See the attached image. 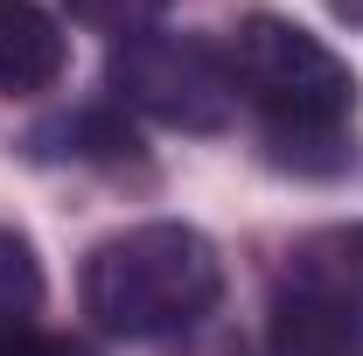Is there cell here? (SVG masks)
Here are the masks:
<instances>
[{
  "label": "cell",
  "instance_id": "cell-2",
  "mask_svg": "<svg viewBox=\"0 0 363 356\" xmlns=\"http://www.w3.org/2000/svg\"><path fill=\"white\" fill-rule=\"evenodd\" d=\"M77 301L105 335L161 343L196 328L224 301V259L196 223H133L91 245L77 272Z\"/></svg>",
  "mask_w": 363,
  "mask_h": 356
},
{
  "label": "cell",
  "instance_id": "cell-5",
  "mask_svg": "<svg viewBox=\"0 0 363 356\" xmlns=\"http://www.w3.org/2000/svg\"><path fill=\"white\" fill-rule=\"evenodd\" d=\"M70 43L35 0H0V98H35L63 77Z\"/></svg>",
  "mask_w": 363,
  "mask_h": 356
},
{
  "label": "cell",
  "instance_id": "cell-1",
  "mask_svg": "<svg viewBox=\"0 0 363 356\" xmlns=\"http://www.w3.org/2000/svg\"><path fill=\"white\" fill-rule=\"evenodd\" d=\"M230 91L238 105L259 112L266 147L279 168L294 175H335L350 168V119H357V77L335 49L308 35L286 14H252L238 21V35L224 49Z\"/></svg>",
  "mask_w": 363,
  "mask_h": 356
},
{
  "label": "cell",
  "instance_id": "cell-8",
  "mask_svg": "<svg viewBox=\"0 0 363 356\" xmlns=\"http://www.w3.org/2000/svg\"><path fill=\"white\" fill-rule=\"evenodd\" d=\"M0 356H98L77 335H49V328H0Z\"/></svg>",
  "mask_w": 363,
  "mask_h": 356
},
{
  "label": "cell",
  "instance_id": "cell-9",
  "mask_svg": "<svg viewBox=\"0 0 363 356\" xmlns=\"http://www.w3.org/2000/svg\"><path fill=\"white\" fill-rule=\"evenodd\" d=\"M279 356H363V335H301L279 343Z\"/></svg>",
  "mask_w": 363,
  "mask_h": 356
},
{
  "label": "cell",
  "instance_id": "cell-10",
  "mask_svg": "<svg viewBox=\"0 0 363 356\" xmlns=\"http://www.w3.org/2000/svg\"><path fill=\"white\" fill-rule=\"evenodd\" d=\"M328 14H335V21H350V28H363V0H328Z\"/></svg>",
  "mask_w": 363,
  "mask_h": 356
},
{
  "label": "cell",
  "instance_id": "cell-3",
  "mask_svg": "<svg viewBox=\"0 0 363 356\" xmlns=\"http://www.w3.org/2000/svg\"><path fill=\"white\" fill-rule=\"evenodd\" d=\"M105 84L119 105H133L175 133H224L230 112H238L224 49L203 43V35H175V28L126 35L105 63Z\"/></svg>",
  "mask_w": 363,
  "mask_h": 356
},
{
  "label": "cell",
  "instance_id": "cell-7",
  "mask_svg": "<svg viewBox=\"0 0 363 356\" xmlns=\"http://www.w3.org/2000/svg\"><path fill=\"white\" fill-rule=\"evenodd\" d=\"M70 7V21H84L98 35H147V28H161V14H168V0H63Z\"/></svg>",
  "mask_w": 363,
  "mask_h": 356
},
{
  "label": "cell",
  "instance_id": "cell-4",
  "mask_svg": "<svg viewBox=\"0 0 363 356\" xmlns=\"http://www.w3.org/2000/svg\"><path fill=\"white\" fill-rule=\"evenodd\" d=\"M279 343L301 335H363V223H328L294 238L279 294H272Z\"/></svg>",
  "mask_w": 363,
  "mask_h": 356
},
{
  "label": "cell",
  "instance_id": "cell-6",
  "mask_svg": "<svg viewBox=\"0 0 363 356\" xmlns=\"http://www.w3.org/2000/svg\"><path fill=\"white\" fill-rule=\"evenodd\" d=\"M43 308V259L21 230H0V328H28Z\"/></svg>",
  "mask_w": 363,
  "mask_h": 356
}]
</instances>
